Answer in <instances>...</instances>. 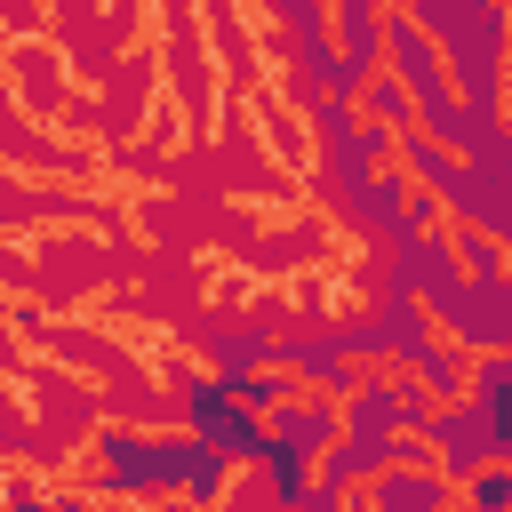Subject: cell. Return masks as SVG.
I'll use <instances>...</instances> for the list:
<instances>
[{
    "instance_id": "6da1fadb",
    "label": "cell",
    "mask_w": 512,
    "mask_h": 512,
    "mask_svg": "<svg viewBox=\"0 0 512 512\" xmlns=\"http://www.w3.org/2000/svg\"><path fill=\"white\" fill-rule=\"evenodd\" d=\"M88 456H96V488L104 496H200V504H216L232 488V456L192 424L144 432V424L112 416V424H96Z\"/></svg>"
},
{
    "instance_id": "7a4b0ae2",
    "label": "cell",
    "mask_w": 512,
    "mask_h": 512,
    "mask_svg": "<svg viewBox=\"0 0 512 512\" xmlns=\"http://www.w3.org/2000/svg\"><path fill=\"white\" fill-rule=\"evenodd\" d=\"M448 56V80L472 112H504V56H512V0H408Z\"/></svg>"
},
{
    "instance_id": "3957f363",
    "label": "cell",
    "mask_w": 512,
    "mask_h": 512,
    "mask_svg": "<svg viewBox=\"0 0 512 512\" xmlns=\"http://www.w3.org/2000/svg\"><path fill=\"white\" fill-rule=\"evenodd\" d=\"M336 328V344L368 368H424V352L440 344V320H432V304L424 296H368L360 312H344V320H328Z\"/></svg>"
},
{
    "instance_id": "277c9868",
    "label": "cell",
    "mask_w": 512,
    "mask_h": 512,
    "mask_svg": "<svg viewBox=\"0 0 512 512\" xmlns=\"http://www.w3.org/2000/svg\"><path fill=\"white\" fill-rule=\"evenodd\" d=\"M400 456V408H392V368H368L352 392H344V432H336V448L320 456V472L336 480V488H360L376 464H392Z\"/></svg>"
},
{
    "instance_id": "5b68a950",
    "label": "cell",
    "mask_w": 512,
    "mask_h": 512,
    "mask_svg": "<svg viewBox=\"0 0 512 512\" xmlns=\"http://www.w3.org/2000/svg\"><path fill=\"white\" fill-rule=\"evenodd\" d=\"M168 408H176V424H192V432H208L232 464H264V448H272V424H264V408H248L224 376H176V392H168Z\"/></svg>"
},
{
    "instance_id": "8992f818",
    "label": "cell",
    "mask_w": 512,
    "mask_h": 512,
    "mask_svg": "<svg viewBox=\"0 0 512 512\" xmlns=\"http://www.w3.org/2000/svg\"><path fill=\"white\" fill-rule=\"evenodd\" d=\"M464 352H496V344H512V264L504 272H464V288L432 312Z\"/></svg>"
},
{
    "instance_id": "52a82bcc",
    "label": "cell",
    "mask_w": 512,
    "mask_h": 512,
    "mask_svg": "<svg viewBox=\"0 0 512 512\" xmlns=\"http://www.w3.org/2000/svg\"><path fill=\"white\" fill-rule=\"evenodd\" d=\"M448 224H480L512 248V160H456V176L440 184Z\"/></svg>"
},
{
    "instance_id": "ba28073f",
    "label": "cell",
    "mask_w": 512,
    "mask_h": 512,
    "mask_svg": "<svg viewBox=\"0 0 512 512\" xmlns=\"http://www.w3.org/2000/svg\"><path fill=\"white\" fill-rule=\"evenodd\" d=\"M432 456H440V472L448 480H464V472H480L488 456H504V432H496V416L472 400V392H456V400H440V416H432Z\"/></svg>"
},
{
    "instance_id": "9c48e42d",
    "label": "cell",
    "mask_w": 512,
    "mask_h": 512,
    "mask_svg": "<svg viewBox=\"0 0 512 512\" xmlns=\"http://www.w3.org/2000/svg\"><path fill=\"white\" fill-rule=\"evenodd\" d=\"M448 472H440V456H392V464H376L368 480H360V496L376 504V512H440L448 504Z\"/></svg>"
},
{
    "instance_id": "30bf717a",
    "label": "cell",
    "mask_w": 512,
    "mask_h": 512,
    "mask_svg": "<svg viewBox=\"0 0 512 512\" xmlns=\"http://www.w3.org/2000/svg\"><path fill=\"white\" fill-rule=\"evenodd\" d=\"M200 344H208L216 376H240V368L280 360V328H272V320H256V312H216V320L200 328Z\"/></svg>"
},
{
    "instance_id": "8fae6325",
    "label": "cell",
    "mask_w": 512,
    "mask_h": 512,
    "mask_svg": "<svg viewBox=\"0 0 512 512\" xmlns=\"http://www.w3.org/2000/svg\"><path fill=\"white\" fill-rule=\"evenodd\" d=\"M264 424H272V440H296V448H312V456H328L336 448V432H344V400L336 392H288L280 408H264Z\"/></svg>"
},
{
    "instance_id": "7c38bea8",
    "label": "cell",
    "mask_w": 512,
    "mask_h": 512,
    "mask_svg": "<svg viewBox=\"0 0 512 512\" xmlns=\"http://www.w3.org/2000/svg\"><path fill=\"white\" fill-rule=\"evenodd\" d=\"M280 360H288V368H296L304 384H320V392H336V400H344V392H352V384L368 376V368H360V360H352V352L336 344V328H328V320H320L312 336H280Z\"/></svg>"
},
{
    "instance_id": "4fadbf2b",
    "label": "cell",
    "mask_w": 512,
    "mask_h": 512,
    "mask_svg": "<svg viewBox=\"0 0 512 512\" xmlns=\"http://www.w3.org/2000/svg\"><path fill=\"white\" fill-rule=\"evenodd\" d=\"M384 16H392V0H328V32H336V48H344L360 88L384 64Z\"/></svg>"
},
{
    "instance_id": "5bb4252c",
    "label": "cell",
    "mask_w": 512,
    "mask_h": 512,
    "mask_svg": "<svg viewBox=\"0 0 512 512\" xmlns=\"http://www.w3.org/2000/svg\"><path fill=\"white\" fill-rule=\"evenodd\" d=\"M464 392L496 416V432H504V448H512V344H496V352H472V376H464Z\"/></svg>"
},
{
    "instance_id": "9a60e30c",
    "label": "cell",
    "mask_w": 512,
    "mask_h": 512,
    "mask_svg": "<svg viewBox=\"0 0 512 512\" xmlns=\"http://www.w3.org/2000/svg\"><path fill=\"white\" fill-rule=\"evenodd\" d=\"M264 496H272V504H304V496H312V448L272 440V448H264Z\"/></svg>"
},
{
    "instance_id": "2e32d148",
    "label": "cell",
    "mask_w": 512,
    "mask_h": 512,
    "mask_svg": "<svg viewBox=\"0 0 512 512\" xmlns=\"http://www.w3.org/2000/svg\"><path fill=\"white\" fill-rule=\"evenodd\" d=\"M352 104H360L368 120H384V128H416V96H408V80H400L392 64H376V72H368V88H360Z\"/></svg>"
},
{
    "instance_id": "e0dca14e",
    "label": "cell",
    "mask_w": 512,
    "mask_h": 512,
    "mask_svg": "<svg viewBox=\"0 0 512 512\" xmlns=\"http://www.w3.org/2000/svg\"><path fill=\"white\" fill-rule=\"evenodd\" d=\"M416 376H424L440 400H456V392H464V376H472V352L448 336V344H432V352H424V368H416Z\"/></svg>"
},
{
    "instance_id": "ac0fdd59",
    "label": "cell",
    "mask_w": 512,
    "mask_h": 512,
    "mask_svg": "<svg viewBox=\"0 0 512 512\" xmlns=\"http://www.w3.org/2000/svg\"><path fill=\"white\" fill-rule=\"evenodd\" d=\"M456 488H464L480 512H512V456H488V464H480V472H464Z\"/></svg>"
},
{
    "instance_id": "d6986e66",
    "label": "cell",
    "mask_w": 512,
    "mask_h": 512,
    "mask_svg": "<svg viewBox=\"0 0 512 512\" xmlns=\"http://www.w3.org/2000/svg\"><path fill=\"white\" fill-rule=\"evenodd\" d=\"M456 256H464V272H504L512 264V248L496 232H480V224H456Z\"/></svg>"
},
{
    "instance_id": "ffe728a7",
    "label": "cell",
    "mask_w": 512,
    "mask_h": 512,
    "mask_svg": "<svg viewBox=\"0 0 512 512\" xmlns=\"http://www.w3.org/2000/svg\"><path fill=\"white\" fill-rule=\"evenodd\" d=\"M280 24H312V16H328V0H264Z\"/></svg>"
},
{
    "instance_id": "44dd1931",
    "label": "cell",
    "mask_w": 512,
    "mask_h": 512,
    "mask_svg": "<svg viewBox=\"0 0 512 512\" xmlns=\"http://www.w3.org/2000/svg\"><path fill=\"white\" fill-rule=\"evenodd\" d=\"M0 16L8 24H32V0H0Z\"/></svg>"
},
{
    "instance_id": "7402d4cb",
    "label": "cell",
    "mask_w": 512,
    "mask_h": 512,
    "mask_svg": "<svg viewBox=\"0 0 512 512\" xmlns=\"http://www.w3.org/2000/svg\"><path fill=\"white\" fill-rule=\"evenodd\" d=\"M504 120H512V56H504Z\"/></svg>"
}]
</instances>
